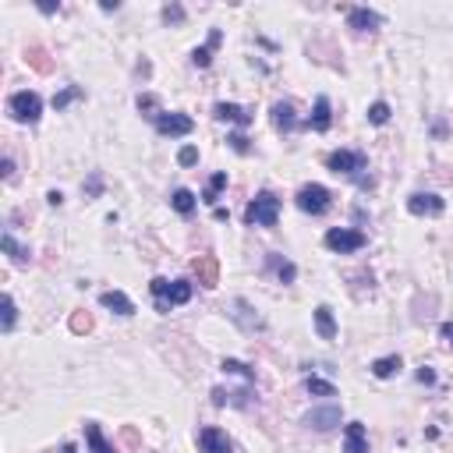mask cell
<instances>
[{
  "label": "cell",
  "mask_w": 453,
  "mask_h": 453,
  "mask_svg": "<svg viewBox=\"0 0 453 453\" xmlns=\"http://www.w3.org/2000/svg\"><path fill=\"white\" fill-rule=\"evenodd\" d=\"M149 291H153V301H156V312H170V308L192 301V283H188V280L156 276V280L149 283Z\"/></svg>",
  "instance_id": "cell-1"
},
{
  "label": "cell",
  "mask_w": 453,
  "mask_h": 453,
  "mask_svg": "<svg viewBox=\"0 0 453 453\" xmlns=\"http://www.w3.org/2000/svg\"><path fill=\"white\" fill-rule=\"evenodd\" d=\"M276 220H280V198L273 192H259L248 202V209H244V223L248 226H276Z\"/></svg>",
  "instance_id": "cell-2"
},
{
  "label": "cell",
  "mask_w": 453,
  "mask_h": 453,
  "mask_svg": "<svg viewBox=\"0 0 453 453\" xmlns=\"http://www.w3.org/2000/svg\"><path fill=\"white\" fill-rule=\"evenodd\" d=\"M8 114L18 120V125H36L39 117H43V99H39V92H14L8 99Z\"/></svg>",
  "instance_id": "cell-3"
},
{
  "label": "cell",
  "mask_w": 453,
  "mask_h": 453,
  "mask_svg": "<svg viewBox=\"0 0 453 453\" xmlns=\"http://www.w3.org/2000/svg\"><path fill=\"white\" fill-rule=\"evenodd\" d=\"M298 209L308 216H326L333 209V195H329V188H322V184H305L298 192Z\"/></svg>",
  "instance_id": "cell-4"
},
{
  "label": "cell",
  "mask_w": 453,
  "mask_h": 453,
  "mask_svg": "<svg viewBox=\"0 0 453 453\" xmlns=\"http://www.w3.org/2000/svg\"><path fill=\"white\" fill-rule=\"evenodd\" d=\"M326 167L333 174H344V177L358 181L361 170H368V159H365V153H354V149H337V153L326 156Z\"/></svg>",
  "instance_id": "cell-5"
},
{
  "label": "cell",
  "mask_w": 453,
  "mask_h": 453,
  "mask_svg": "<svg viewBox=\"0 0 453 453\" xmlns=\"http://www.w3.org/2000/svg\"><path fill=\"white\" fill-rule=\"evenodd\" d=\"M326 248L337 252V255H351V252H361L365 248V234L361 231H351V226H333L326 231Z\"/></svg>",
  "instance_id": "cell-6"
},
{
  "label": "cell",
  "mask_w": 453,
  "mask_h": 453,
  "mask_svg": "<svg viewBox=\"0 0 453 453\" xmlns=\"http://www.w3.org/2000/svg\"><path fill=\"white\" fill-rule=\"evenodd\" d=\"M195 131V120L188 117V114H177V110H163L159 117H156V135H163V138H184V135H192Z\"/></svg>",
  "instance_id": "cell-7"
},
{
  "label": "cell",
  "mask_w": 453,
  "mask_h": 453,
  "mask_svg": "<svg viewBox=\"0 0 453 453\" xmlns=\"http://www.w3.org/2000/svg\"><path fill=\"white\" fill-rule=\"evenodd\" d=\"M446 202L436 195V192H415L407 198V213L411 216H443Z\"/></svg>",
  "instance_id": "cell-8"
},
{
  "label": "cell",
  "mask_w": 453,
  "mask_h": 453,
  "mask_svg": "<svg viewBox=\"0 0 453 453\" xmlns=\"http://www.w3.org/2000/svg\"><path fill=\"white\" fill-rule=\"evenodd\" d=\"M198 446H202V453H231L234 450L231 446V436H226L223 428H216V425H205L198 432Z\"/></svg>",
  "instance_id": "cell-9"
},
{
  "label": "cell",
  "mask_w": 453,
  "mask_h": 453,
  "mask_svg": "<svg viewBox=\"0 0 453 453\" xmlns=\"http://www.w3.org/2000/svg\"><path fill=\"white\" fill-rule=\"evenodd\" d=\"M231 308H234V312H231V319H234V322L244 329V333H255V329H266V322L255 315V308H252L248 301H244V298H234V305H231Z\"/></svg>",
  "instance_id": "cell-10"
},
{
  "label": "cell",
  "mask_w": 453,
  "mask_h": 453,
  "mask_svg": "<svg viewBox=\"0 0 453 453\" xmlns=\"http://www.w3.org/2000/svg\"><path fill=\"white\" fill-rule=\"evenodd\" d=\"M305 425H308V428H319V432L337 428V425H340V407H333V404H329V407H312V411L305 415Z\"/></svg>",
  "instance_id": "cell-11"
},
{
  "label": "cell",
  "mask_w": 453,
  "mask_h": 453,
  "mask_svg": "<svg viewBox=\"0 0 453 453\" xmlns=\"http://www.w3.org/2000/svg\"><path fill=\"white\" fill-rule=\"evenodd\" d=\"M344 453H368V428L361 422L344 425Z\"/></svg>",
  "instance_id": "cell-12"
},
{
  "label": "cell",
  "mask_w": 453,
  "mask_h": 453,
  "mask_svg": "<svg viewBox=\"0 0 453 453\" xmlns=\"http://www.w3.org/2000/svg\"><path fill=\"white\" fill-rule=\"evenodd\" d=\"M347 25H351L354 32H376L383 25V14L368 11V8H351V11H347Z\"/></svg>",
  "instance_id": "cell-13"
},
{
  "label": "cell",
  "mask_w": 453,
  "mask_h": 453,
  "mask_svg": "<svg viewBox=\"0 0 453 453\" xmlns=\"http://www.w3.org/2000/svg\"><path fill=\"white\" fill-rule=\"evenodd\" d=\"M192 270H195L198 283H202V287H209V291L220 283V262H216L213 255H198V259L192 262Z\"/></svg>",
  "instance_id": "cell-14"
},
{
  "label": "cell",
  "mask_w": 453,
  "mask_h": 453,
  "mask_svg": "<svg viewBox=\"0 0 453 453\" xmlns=\"http://www.w3.org/2000/svg\"><path fill=\"white\" fill-rule=\"evenodd\" d=\"M99 305L110 308L114 315H125V319L135 315V301H131L125 291H103V294H99Z\"/></svg>",
  "instance_id": "cell-15"
},
{
  "label": "cell",
  "mask_w": 453,
  "mask_h": 453,
  "mask_svg": "<svg viewBox=\"0 0 453 453\" xmlns=\"http://www.w3.org/2000/svg\"><path fill=\"white\" fill-rule=\"evenodd\" d=\"M213 117H216V120H231V125H241V128L252 125V110L237 107V103H216V107H213Z\"/></svg>",
  "instance_id": "cell-16"
},
{
  "label": "cell",
  "mask_w": 453,
  "mask_h": 453,
  "mask_svg": "<svg viewBox=\"0 0 453 453\" xmlns=\"http://www.w3.org/2000/svg\"><path fill=\"white\" fill-rule=\"evenodd\" d=\"M273 128L276 131H294L298 128V117H294V103L291 99L273 103Z\"/></svg>",
  "instance_id": "cell-17"
},
{
  "label": "cell",
  "mask_w": 453,
  "mask_h": 453,
  "mask_svg": "<svg viewBox=\"0 0 453 453\" xmlns=\"http://www.w3.org/2000/svg\"><path fill=\"white\" fill-rule=\"evenodd\" d=\"M315 333L322 340H337V319H333V308H329V305L315 308Z\"/></svg>",
  "instance_id": "cell-18"
},
{
  "label": "cell",
  "mask_w": 453,
  "mask_h": 453,
  "mask_svg": "<svg viewBox=\"0 0 453 453\" xmlns=\"http://www.w3.org/2000/svg\"><path fill=\"white\" fill-rule=\"evenodd\" d=\"M329 125H333V107H329L326 96H319L315 99V114L308 117V128L312 131H329Z\"/></svg>",
  "instance_id": "cell-19"
},
{
  "label": "cell",
  "mask_w": 453,
  "mask_h": 453,
  "mask_svg": "<svg viewBox=\"0 0 453 453\" xmlns=\"http://www.w3.org/2000/svg\"><path fill=\"white\" fill-rule=\"evenodd\" d=\"M86 443H89L92 453H117V450L107 443V436H103V428H99L96 422H86Z\"/></svg>",
  "instance_id": "cell-20"
},
{
  "label": "cell",
  "mask_w": 453,
  "mask_h": 453,
  "mask_svg": "<svg viewBox=\"0 0 453 453\" xmlns=\"http://www.w3.org/2000/svg\"><path fill=\"white\" fill-rule=\"evenodd\" d=\"M0 244H4V252L11 255V262H14V266H25V262H29V255H32V252L25 248V244H18V241H14V234H11V231H4Z\"/></svg>",
  "instance_id": "cell-21"
},
{
  "label": "cell",
  "mask_w": 453,
  "mask_h": 453,
  "mask_svg": "<svg viewBox=\"0 0 453 453\" xmlns=\"http://www.w3.org/2000/svg\"><path fill=\"white\" fill-rule=\"evenodd\" d=\"M400 365H404V361H400V354L376 358V361H372V376H376V379H389V376H397V372H400Z\"/></svg>",
  "instance_id": "cell-22"
},
{
  "label": "cell",
  "mask_w": 453,
  "mask_h": 453,
  "mask_svg": "<svg viewBox=\"0 0 453 453\" xmlns=\"http://www.w3.org/2000/svg\"><path fill=\"white\" fill-rule=\"evenodd\" d=\"M216 47H220V29H213V32H209V43L198 47V50L192 53L195 68H209V64H213V50H216Z\"/></svg>",
  "instance_id": "cell-23"
},
{
  "label": "cell",
  "mask_w": 453,
  "mask_h": 453,
  "mask_svg": "<svg viewBox=\"0 0 453 453\" xmlns=\"http://www.w3.org/2000/svg\"><path fill=\"white\" fill-rule=\"evenodd\" d=\"M170 205H174L181 216H192L195 205H198V198H195V192H188V188H177V192L170 195Z\"/></svg>",
  "instance_id": "cell-24"
},
{
  "label": "cell",
  "mask_w": 453,
  "mask_h": 453,
  "mask_svg": "<svg viewBox=\"0 0 453 453\" xmlns=\"http://www.w3.org/2000/svg\"><path fill=\"white\" fill-rule=\"evenodd\" d=\"M270 266L276 270L280 283H294V280H298V266H294L291 259H280V255H273V259H270Z\"/></svg>",
  "instance_id": "cell-25"
},
{
  "label": "cell",
  "mask_w": 453,
  "mask_h": 453,
  "mask_svg": "<svg viewBox=\"0 0 453 453\" xmlns=\"http://www.w3.org/2000/svg\"><path fill=\"white\" fill-rule=\"evenodd\" d=\"M81 96H86V89H81V86H68V89H60V92L53 96V110H68L71 103H75V99H81Z\"/></svg>",
  "instance_id": "cell-26"
},
{
  "label": "cell",
  "mask_w": 453,
  "mask_h": 453,
  "mask_svg": "<svg viewBox=\"0 0 453 453\" xmlns=\"http://www.w3.org/2000/svg\"><path fill=\"white\" fill-rule=\"evenodd\" d=\"M305 386H308V393H315V397H337V386L326 383V379H319V376H308Z\"/></svg>",
  "instance_id": "cell-27"
},
{
  "label": "cell",
  "mask_w": 453,
  "mask_h": 453,
  "mask_svg": "<svg viewBox=\"0 0 453 453\" xmlns=\"http://www.w3.org/2000/svg\"><path fill=\"white\" fill-rule=\"evenodd\" d=\"M226 188V174H213V181L205 184V192H202V202H209V205H216V198H220V192Z\"/></svg>",
  "instance_id": "cell-28"
},
{
  "label": "cell",
  "mask_w": 453,
  "mask_h": 453,
  "mask_svg": "<svg viewBox=\"0 0 453 453\" xmlns=\"http://www.w3.org/2000/svg\"><path fill=\"white\" fill-rule=\"evenodd\" d=\"M25 60H29V64H32L36 71H43V75L50 71V57H47V50H43V47H29V50H25Z\"/></svg>",
  "instance_id": "cell-29"
},
{
  "label": "cell",
  "mask_w": 453,
  "mask_h": 453,
  "mask_svg": "<svg viewBox=\"0 0 453 453\" xmlns=\"http://www.w3.org/2000/svg\"><path fill=\"white\" fill-rule=\"evenodd\" d=\"M220 368H223V372H231V376H241L244 383H255V372H252V368H248V365H241V361H234V358H226Z\"/></svg>",
  "instance_id": "cell-30"
},
{
  "label": "cell",
  "mask_w": 453,
  "mask_h": 453,
  "mask_svg": "<svg viewBox=\"0 0 453 453\" xmlns=\"http://www.w3.org/2000/svg\"><path fill=\"white\" fill-rule=\"evenodd\" d=\"M138 110L146 114V117H153V120L163 114V110H159V99H156L153 92H142V96H138Z\"/></svg>",
  "instance_id": "cell-31"
},
{
  "label": "cell",
  "mask_w": 453,
  "mask_h": 453,
  "mask_svg": "<svg viewBox=\"0 0 453 453\" xmlns=\"http://www.w3.org/2000/svg\"><path fill=\"white\" fill-rule=\"evenodd\" d=\"M368 120H372V125H386L389 120V103H372V107H368Z\"/></svg>",
  "instance_id": "cell-32"
},
{
  "label": "cell",
  "mask_w": 453,
  "mask_h": 453,
  "mask_svg": "<svg viewBox=\"0 0 453 453\" xmlns=\"http://www.w3.org/2000/svg\"><path fill=\"white\" fill-rule=\"evenodd\" d=\"M92 329V315L89 312H75L71 315V333H89Z\"/></svg>",
  "instance_id": "cell-33"
},
{
  "label": "cell",
  "mask_w": 453,
  "mask_h": 453,
  "mask_svg": "<svg viewBox=\"0 0 453 453\" xmlns=\"http://www.w3.org/2000/svg\"><path fill=\"white\" fill-rule=\"evenodd\" d=\"M14 319H18L14 298H11V294H4V333H11V329H14Z\"/></svg>",
  "instance_id": "cell-34"
},
{
  "label": "cell",
  "mask_w": 453,
  "mask_h": 453,
  "mask_svg": "<svg viewBox=\"0 0 453 453\" xmlns=\"http://www.w3.org/2000/svg\"><path fill=\"white\" fill-rule=\"evenodd\" d=\"M163 22L167 25H184V8L181 4H167L163 8Z\"/></svg>",
  "instance_id": "cell-35"
},
{
  "label": "cell",
  "mask_w": 453,
  "mask_h": 453,
  "mask_svg": "<svg viewBox=\"0 0 453 453\" xmlns=\"http://www.w3.org/2000/svg\"><path fill=\"white\" fill-rule=\"evenodd\" d=\"M81 192H86L89 198H99V195H103V177H99V174H92L86 184H81Z\"/></svg>",
  "instance_id": "cell-36"
},
{
  "label": "cell",
  "mask_w": 453,
  "mask_h": 453,
  "mask_svg": "<svg viewBox=\"0 0 453 453\" xmlns=\"http://www.w3.org/2000/svg\"><path fill=\"white\" fill-rule=\"evenodd\" d=\"M177 163H181V167H195V163H198V149L195 146H184L177 153Z\"/></svg>",
  "instance_id": "cell-37"
},
{
  "label": "cell",
  "mask_w": 453,
  "mask_h": 453,
  "mask_svg": "<svg viewBox=\"0 0 453 453\" xmlns=\"http://www.w3.org/2000/svg\"><path fill=\"white\" fill-rule=\"evenodd\" d=\"M226 142H231V149H234V153H241V156H248V149H252V146H248V138H244V135H231Z\"/></svg>",
  "instance_id": "cell-38"
},
{
  "label": "cell",
  "mask_w": 453,
  "mask_h": 453,
  "mask_svg": "<svg viewBox=\"0 0 453 453\" xmlns=\"http://www.w3.org/2000/svg\"><path fill=\"white\" fill-rule=\"evenodd\" d=\"M439 337H443V340L453 347V322H443V326H439Z\"/></svg>",
  "instance_id": "cell-39"
},
{
  "label": "cell",
  "mask_w": 453,
  "mask_h": 453,
  "mask_svg": "<svg viewBox=\"0 0 453 453\" xmlns=\"http://www.w3.org/2000/svg\"><path fill=\"white\" fill-rule=\"evenodd\" d=\"M418 383H436V372L432 368H418Z\"/></svg>",
  "instance_id": "cell-40"
},
{
  "label": "cell",
  "mask_w": 453,
  "mask_h": 453,
  "mask_svg": "<svg viewBox=\"0 0 453 453\" xmlns=\"http://www.w3.org/2000/svg\"><path fill=\"white\" fill-rule=\"evenodd\" d=\"M47 202L50 205H60V202H64V195H60V192H47Z\"/></svg>",
  "instance_id": "cell-41"
},
{
  "label": "cell",
  "mask_w": 453,
  "mask_h": 453,
  "mask_svg": "<svg viewBox=\"0 0 453 453\" xmlns=\"http://www.w3.org/2000/svg\"><path fill=\"white\" fill-rule=\"evenodd\" d=\"M14 177V163L11 159H4V181H11Z\"/></svg>",
  "instance_id": "cell-42"
},
{
  "label": "cell",
  "mask_w": 453,
  "mask_h": 453,
  "mask_svg": "<svg viewBox=\"0 0 453 453\" xmlns=\"http://www.w3.org/2000/svg\"><path fill=\"white\" fill-rule=\"evenodd\" d=\"M60 453H78V450H75L71 443H64V450H60Z\"/></svg>",
  "instance_id": "cell-43"
}]
</instances>
